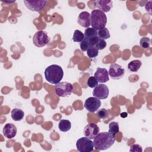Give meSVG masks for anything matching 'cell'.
Listing matches in <instances>:
<instances>
[{"instance_id": "4fadbf2b", "label": "cell", "mask_w": 152, "mask_h": 152, "mask_svg": "<svg viewBox=\"0 0 152 152\" xmlns=\"http://www.w3.org/2000/svg\"><path fill=\"white\" fill-rule=\"evenodd\" d=\"M3 135L8 139L14 138L17 132L16 126L12 123H8L5 125L3 128Z\"/></svg>"}, {"instance_id": "f1b7e54d", "label": "cell", "mask_w": 152, "mask_h": 152, "mask_svg": "<svg viewBox=\"0 0 152 152\" xmlns=\"http://www.w3.org/2000/svg\"><path fill=\"white\" fill-rule=\"evenodd\" d=\"M129 151H132V152H142V148L141 146L138 144H133L131 146Z\"/></svg>"}, {"instance_id": "4dcf8cb0", "label": "cell", "mask_w": 152, "mask_h": 152, "mask_svg": "<svg viewBox=\"0 0 152 152\" xmlns=\"http://www.w3.org/2000/svg\"><path fill=\"white\" fill-rule=\"evenodd\" d=\"M120 115H121V116L122 118H125V117L127 116L128 114H127L126 112H122V113H121Z\"/></svg>"}, {"instance_id": "6da1fadb", "label": "cell", "mask_w": 152, "mask_h": 152, "mask_svg": "<svg viewBox=\"0 0 152 152\" xmlns=\"http://www.w3.org/2000/svg\"><path fill=\"white\" fill-rule=\"evenodd\" d=\"M115 141V137L108 132H100L93 139L94 147L97 150H106L109 148Z\"/></svg>"}, {"instance_id": "cb8c5ba5", "label": "cell", "mask_w": 152, "mask_h": 152, "mask_svg": "<svg viewBox=\"0 0 152 152\" xmlns=\"http://www.w3.org/2000/svg\"><path fill=\"white\" fill-rule=\"evenodd\" d=\"M150 39L147 37H143L140 39V45L144 49H147L150 46Z\"/></svg>"}, {"instance_id": "603a6c76", "label": "cell", "mask_w": 152, "mask_h": 152, "mask_svg": "<svg viewBox=\"0 0 152 152\" xmlns=\"http://www.w3.org/2000/svg\"><path fill=\"white\" fill-rule=\"evenodd\" d=\"M87 54L90 58H95L99 54V50L94 46H91L87 50Z\"/></svg>"}, {"instance_id": "484cf974", "label": "cell", "mask_w": 152, "mask_h": 152, "mask_svg": "<svg viewBox=\"0 0 152 152\" xmlns=\"http://www.w3.org/2000/svg\"><path fill=\"white\" fill-rule=\"evenodd\" d=\"M98 81L94 77H90L87 80V86L90 88H94L98 85Z\"/></svg>"}, {"instance_id": "ffe728a7", "label": "cell", "mask_w": 152, "mask_h": 152, "mask_svg": "<svg viewBox=\"0 0 152 152\" xmlns=\"http://www.w3.org/2000/svg\"><path fill=\"white\" fill-rule=\"evenodd\" d=\"M84 34L85 38L88 40L97 36V30L92 27H88L84 30Z\"/></svg>"}, {"instance_id": "ac0fdd59", "label": "cell", "mask_w": 152, "mask_h": 152, "mask_svg": "<svg viewBox=\"0 0 152 152\" xmlns=\"http://www.w3.org/2000/svg\"><path fill=\"white\" fill-rule=\"evenodd\" d=\"M141 62L140 60H133L128 64V68L131 72H137L141 66Z\"/></svg>"}, {"instance_id": "2e32d148", "label": "cell", "mask_w": 152, "mask_h": 152, "mask_svg": "<svg viewBox=\"0 0 152 152\" xmlns=\"http://www.w3.org/2000/svg\"><path fill=\"white\" fill-rule=\"evenodd\" d=\"M11 116L14 121H20L23 119L24 112L21 109L14 108L11 112Z\"/></svg>"}, {"instance_id": "8992f818", "label": "cell", "mask_w": 152, "mask_h": 152, "mask_svg": "<svg viewBox=\"0 0 152 152\" xmlns=\"http://www.w3.org/2000/svg\"><path fill=\"white\" fill-rule=\"evenodd\" d=\"M50 41V37L47 33L43 30H39L36 32L33 37V44L38 47L42 48L46 45Z\"/></svg>"}, {"instance_id": "1f68e13d", "label": "cell", "mask_w": 152, "mask_h": 152, "mask_svg": "<svg viewBox=\"0 0 152 152\" xmlns=\"http://www.w3.org/2000/svg\"><path fill=\"white\" fill-rule=\"evenodd\" d=\"M2 2H4L5 3H12V2H15V1L14 0V1H2Z\"/></svg>"}, {"instance_id": "52a82bcc", "label": "cell", "mask_w": 152, "mask_h": 152, "mask_svg": "<svg viewBox=\"0 0 152 152\" xmlns=\"http://www.w3.org/2000/svg\"><path fill=\"white\" fill-rule=\"evenodd\" d=\"M125 69L117 64H112L110 65L109 69L108 71L109 76L112 80H119L122 78L125 75Z\"/></svg>"}, {"instance_id": "5b68a950", "label": "cell", "mask_w": 152, "mask_h": 152, "mask_svg": "<svg viewBox=\"0 0 152 152\" xmlns=\"http://www.w3.org/2000/svg\"><path fill=\"white\" fill-rule=\"evenodd\" d=\"M76 147L77 150L80 152H90L94 149V144L91 139L84 137L77 141Z\"/></svg>"}, {"instance_id": "7a4b0ae2", "label": "cell", "mask_w": 152, "mask_h": 152, "mask_svg": "<svg viewBox=\"0 0 152 152\" xmlns=\"http://www.w3.org/2000/svg\"><path fill=\"white\" fill-rule=\"evenodd\" d=\"M45 77L49 83L56 84L62 80L64 71L61 66L58 65L53 64L45 69Z\"/></svg>"}, {"instance_id": "9a60e30c", "label": "cell", "mask_w": 152, "mask_h": 152, "mask_svg": "<svg viewBox=\"0 0 152 152\" xmlns=\"http://www.w3.org/2000/svg\"><path fill=\"white\" fill-rule=\"evenodd\" d=\"M95 4L98 10L103 11L104 13L109 12L113 7V2L111 0L96 1L95 2Z\"/></svg>"}, {"instance_id": "7402d4cb", "label": "cell", "mask_w": 152, "mask_h": 152, "mask_svg": "<svg viewBox=\"0 0 152 152\" xmlns=\"http://www.w3.org/2000/svg\"><path fill=\"white\" fill-rule=\"evenodd\" d=\"M97 36L99 37L106 40L110 37V34L109 33V31L106 27H104L103 28H102L97 31Z\"/></svg>"}, {"instance_id": "5bb4252c", "label": "cell", "mask_w": 152, "mask_h": 152, "mask_svg": "<svg viewBox=\"0 0 152 152\" xmlns=\"http://www.w3.org/2000/svg\"><path fill=\"white\" fill-rule=\"evenodd\" d=\"M77 21L78 24L84 27L88 28L91 25V20H90V14L87 11H83L80 13Z\"/></svg>"}, {"instance_id": "3957f363", "label": "cell", "mask_w": 152, "mask_h": 152, "mask_svg": "<svg viewBox=\"0 0 152 152\" xmlns=\"http://www.w3.org/2000/svg\"><path fill=\"white\" fill-rule=\"evenodd\" d=\"M91 27L99 30L106 27L107 17L104 12L99 10H93L90 14Z\"/></svg>"}, {"instance_id": "f546056e", "label": "cell", "mask_w": 152, "mask_h": 152, "mask_svg": "<svg viewBox=\"0 0 152 152\" xmlns=\"http://www.w3.org/2000/svg\"><path fill=\"white\" fill-rule=\"evenodd\" d=\"M151 1H148L146 4L145 5V11L148 12L150 15L151 14Z\"/></svg>"}, {"instance_id": "83f0119b", "label": "cell", "mask_w": 152, "mask_h": 152, "mask_svg": "<svg viewBox=\"0 0 152 152\" xmlns=\"http://www.w3.org/2000/svg\"><path fill=\"white\" fill-rule=\"evenodd\" d=\"M80 49L82 51L86 52L90 47V45L89 44V42H88V40L86 39V38H84V40L81 42H80Z\"/></svg>"}, {"instance_id": "4316f807", "label": "cell", "mask_w": 152, "mask_h": 152, "mask_svg": "<svg viewBox=\"0 0 152 152\" xmlns=\"http://www.w3.org/2000/svg\"><path fill=\"white\" fill-rule=\"evenodd\" d=\"M96 115L100 119H104L108 116V112L106 109L102 108L97 110Z\"/></svg>"}, {"instance_id": "9c48e42d", "label": "cell", "mask_w": 152, "mask_h": 152, "mask_svg": "<svg viewBox=\"0 0 152 152\" xmlns=\"http://www.w3.org/2000/svg\"><path fill=\"white\" fill-rule=\"evenodd\" d=\"M101 106V101L96 97H90L84 102V106L88 112L94 113L97 111Z\"/></svg>"}, {"instance_id": "d6986e66", "label": "cell", "mask_w": 152, "mask_h": 152, "mask_svg": "<svg viewBox=\"0 0 152 152\" xmlns=\"http://www.w3.org/2000/svg\"><path fill=\"white\" fill-rule=\"evenodd\" d=\"M119 131V124L117 122H111L109 125V131L108 132L112 135L115 137L116 135Z\"/></svg>"}, {"instance_id": "d4e9b609", "label": "cell", "mask_w": 152, "mask_h": 152, "mask_svg": "<svg viewBox=\"0 0 152 152\" xmlns=\"http://www.w3.org/2000/svg\"><path fill=\"white\" fill-rule=\"evenodd\" d=\"M106 45H107V43H106L105 40L102 39L99 37L97 43L94 45V47L96 49H97L98 50H102L106 47Z\"/></svg>"}, {"instance_id": "8fae6325", "label": "cell", "mask_w": 152, "mask_h": 152, "mask_svg": "<svg viewBox=\"0 0 152 152\" xmlns=\"http://www.w3.org/2000/svg\"><path fill=\"white\" fill-rule=\"evenodd\" d=\"M99 131L100 128L97 124L90 123L84 127L83 133L85 137L90 139H94V137L99 133Z\"/></svg>"}, {"instance_id": "7c38bea8", "label": "cell", "mask_w": 152, "mask_h": 152, "mask_svg": "<svg viewBox=\"0 0 152 152\" xmlns=\"http://www.w3.org/2000/svg\"><path fill=\"white\" fill-rule=\"evenodd\" d=\"M94 77L98 82L101 83H106L109 80L108 71L104 68H97L94 74Z\"/></svg>"}, {"instance_id": "ba28073f", "label": "cell", "mask_w": 152, "mask_h": 152, "mask_svg": "<svg viewBox=\"0 0 152 152\" xmlns=\"http://www.w3.org/2000/svg\"><path fill=\"white\" fill-rule=\"evenodd\" d=\"M26 7L31 11L34 12H40L45 7L48 2L46 0H38V1H23Z\"/></svg>"}, {"instance_id": "e0dca14e", "label": "cell", "mask_w": 152, "mask_h": 152, "mask_svg": "<svg viewBox=\"0 0 152 152\" xmlns=\"http://www.w3.org/2000/svg\"><path fill=\"white\" fill-rule=\"evenodd\" d=\"M58 128L62 132L68 131L71 128V123L69 120L61 119L59 122Z\"/></svg>"}, {"instance_id": "44dd1931", "label": "cell", "mask_w": 152, "mask_h": 152, "mask_svg": "<svg viewBox=\"0 0 152 152\" xmlns=\"http://www.w3.org/2000/svg\"><path fill=\"white\" fill-rule=\"evenodd\" d=\"M85 38L84 33L79 30H75L72 36V40L74 42H81Z\"/></svg>"}, {"instance_id": "277c9868", "label": "cell", "mask_w": 152, "mask_h": 152, "mask_svg": "<svg viewBox=\"0 0 152 152\" xmlns=\"http://www.w3.org/2000/svg\"><path fill=\"white\" fill-rule=\"evenodd\" d=\"M55 92L59 97H68L73 92V85L68 82H60L56 84Z\"/></svg>"}, {"instance_id": "30bf717a", "label": "cell", "mask_w": 152, "mask_h": 152, "mask_svg": "<svg viewBox=\"0 0 152 152\" xmlns=\"http://www.w3.org/2000/svg\"><path fill=\"white\" fill-rule=\"evenodd\" d=\"M109 90L106 85L104 84H98L94 88L93 95L99 99H106L108 97Z\"/></svg>"}]
</instances>
